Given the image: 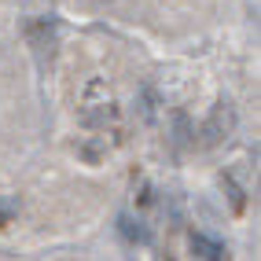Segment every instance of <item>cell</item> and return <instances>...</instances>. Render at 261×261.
<instances>
[{
    "label": "cell",
    "mask_w": 261,
    "mask_h": 261,
    "mask_svg": "<svg viewBox=\"0 0 261 261\" xmlns=\"http://www.w3.org/2000/svg\"><path fill=\"white\" fill-rule=\"evenodd\" d=\"M121 232H125V239H147V232L144 228H133V217H121Z\"/></svg>",
    "instance_id": "2"
},
{
    "label": "cell",
    "mask_w": 261,
    "mask_h": 261,
    "mask_svg": "<svg viewBox=\"0 0 261 261\" xmlns=\"http://www.w3.org/2000/svg\"><path fill=\"white\" fill-rule=\"evenodd\" d=\"M191 254H199V257H206V261H221V257H224V243L206 239V236H191Z\"/></svg>",
    "instance_id": "1"
}]
</instances>
